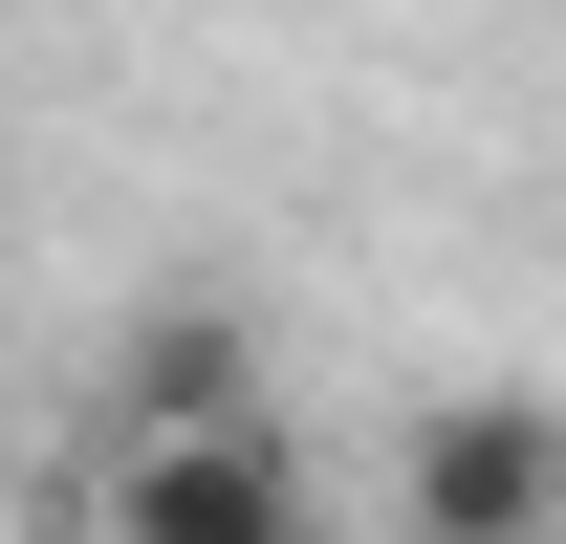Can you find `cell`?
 I'll return each mask as SVG.
<instances>
[{"instance_id": "cell-3", "label": "cell", "mask_w": 566, "mask_h": 544, "mask_svg": "<svg viewBox=\"0 0 566 544\" xmlns=\"http://www.w3.org/2000/svg\"><path fill=\"white\" fill-rule=\"evenodd\" d=\"M109 436H262V348L218 327V305H153L132 370H109Z\"/></svg>"}, {"instance_id": "cell-1", "label": "cell", "mask_w": 566, "mask_h": 544, "mask_svg": "<svg viewBox=\"0 0 566 544\" xmlns=\"http://www.w3.org/2000/svg\"><path fill=\"white\" fill-rule=\"evenodd\" d=\"M392 523L415 544H566V393H436L392 436Z\"/></svg>"}, {"instance_id": "cell-2", "label": "cell", "mask_w": 566, "mask_h": 544, "mask_svg": "<svg viewBox=\"0 0 566 544\" xmlns=\"http://www.w3.org/2000/svg\"><path fill=\"white\" fill-rule=\"evenodd\" d=\"M87 544H305V479L283 436H109Z\"/></svg>"}]
</instances>
